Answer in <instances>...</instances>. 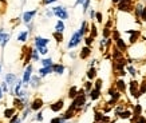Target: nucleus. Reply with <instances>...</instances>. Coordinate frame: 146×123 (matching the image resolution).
<instances>
[{"label": "nucleus", "mask_w": 146, "mask_h": 123, "mask_svg": "<svg viewBox=\"0 0 146 123\" xmlns=\"http://www.w3.org/2000/svg\"><path fill=\"white\" fill-rule=\"evenodd\" d=\"M8 40H9V34H5L4 38H3V40L0 42V44H1V48H4L5 46H7V43H8Z\"/></svg>", "instance_id": "28"}, {"label": "nucleus", "mask_w": 146, "mask_h": 123, "mask_svg": "<svg viewBox=\"0 0 146 123\" xmlns=\"http://www.w3.org/2000/svg\"><path fill=\"white\" fill-rule=\"evenodd\" d=\"M94 88H97V90H99L101 91V88H102V79H98L95 83H94Z\"/></svg>", "instance_id": "33"}, {"label": "nucleus", "mask_w": 146, "mask_h": 123, "mask_svg": "<svg viewBox=\"0 0 146 123\" xmlns=\"http://www.w3.org/2000/svg\"><path fill=\"white\" fill-rule=\"evenodd\" d=\"M38 13V9H32V11H26V12L23 13V23H26V24H30V23L34 20L35 18V15Z\"/></svg>", "instance_id": "6"}, {"label": "nucleus", "mask_w": 146, "mask_h": 123, "mask_svg": "<svg viewBox=\"0 0 146 123\" xmlns=\"http://www.w3.org/2000/svg\"><path fill=\"white\" fill-rule=\"evenodd\" d=\"M67 120H64L63 119V116H55V118L51 119V122L50 123H66Z\"/></svg>", "instance_id": "26"}, {"label": "nucleus", "mask_w": 146, "mask_h": 123, "mask_svg": "<svg viewBox=\"0 0 146 123\" xmlns=\"http://www.w3.org/2000/svg\"><path fill=\"white\" fill-rule=\"evenodd\" d=\"M64 71H66V67L63 66V64H60V63H58V64H52V72H55V74L62 75Z\"/></svg>", "instance_id": "11"}, {"label": "nucleus", "mask_w": 146, "mask_h": 123, "mask_svg": "<svg viewBox=\"0 0 146 123\" xmlns=\"http://www.w3.org/2000/svg\"><path fill=\"white\" fill-rule=\"evenodd\" d=\"M4 35H5L4 30H3V28H0V42L3 40V38H4Z\"/></svg>", "instance_id": "42"}, {"label": "nucleus", "mask_w": 146, "mask_h": 123, "mask_svg": "<svg viewBox=\"0 0 146 123\" xmlns=\"http://www.w3.org/2000/svg\"><path fill=\"white\" fill-rule=\"evenodd\" d=\"M0 87H1V91L4 92V94H8L9 88H8V86H7V83H5V82H1V84H0Z\"/></svg>", "instance_id": "31"}, {"label": "nucleus", "mask_w": 146, "mask_h": 123, "mask_svg": "<svg viewBox=\"0 0 146 123\" xmlns=\"http://www.w3.org/2000/svg\"><path fill=\"white\" fill-rule=\"evenodd\" d=\"M54 38H55V40L58 43H62L63 42V34H60V32H54Z\"/></svg>", "instance_id": "27"}, {"label": "nucleus", "mask_w": 146, "mask_h": 123, "mask_svg": "<svg viewBox=\"0 0 146 123\" xmlns=\"http://www.w3.org/2000/svg\"><path fill=\"white\" fill-rule=\"evenodd\" d=\"M95 19H97L98 23H102V13L101 12H97V13H95Z\"/></svg>", "instance_id": "37"}, {"label": "nucleus", "mask_w": 146, "mask_h": 123, "mask_svg": "<svg viewBox=\"0 0 146 123\" xmlns=\"http://www.w3.org/2000/svg\"><path fill=\"white\" fill-rule=\"evenodd\" d=\"M90 18H91V19H94V18H95V12H94L93 9L90 11Z\"/></svg>", "instance_id": "48"}, {"label": "nucleus", "mask_w": 146, "mask_h": 123, "mask_svg": "<svg viewBox=\"0 0 146 123\" xmlns=\"http://www.w3.org/2000/svg\"><path fill=\"white\" fill-rule=\"evenodd\" d=\"M91 38H95V36H97V28H95V26H93L91 27Z\"/></svg>", "instance_id": "38"}, {"label": "nucleus", "mask_w": 146, "mask_h": 123, "mask_svg": "<svg viewBox=\"0 0 146 123\" xmlns=\"http://www.w3.org/2000/svg\"><path fill=\"white\" fill-rule=\"evenodd\" d=\"M63 107H64V101H63V99H59V101L54 102L52 104H50V110L52 111V112H59Z\"/></svg>", "instance_id": "8"}, {"label": "nucleus", "mask_w": 146, "mask_h": 123, "mask_svg": "<svg viewBox=\"0 0 146 123\" xmlns=\"http://www.w3.org/2000/svg\"><path fill=\"white\" fill-rule=\"evenodd\" d=\"M22 87H23L22 79H18V80H16V83H15V86H13V95H16V94L22 90Z\"/></svg>", "instance_id": "18"}, {"label": "nucleus", "mask_w": 146, "mask_h": 123, "mask_svg": "<svg viewBox=\"0 0 146 123\" xmlns=\"http://www.w3.org/2000/svg\"><path fill=\"white\" fill-rule=\"evenodd\" d=\"M109 34H110V31H109V28H105V30H103V36H105V38H107V36H109Z\"/></svg>", "instance_id": "44"}, {"label": "nucleus", "mask_w": 146, "mask_h": 123, "mask_svg": "<svg viewBox=\"0 0 146 123\" xmlns=\"http://www.w3.org/2000/svg\"><path fill=\"white\" fill-rule=\"evenodd\" d=\"M9 123H23V120L20 119V116H19L18 114H15L12 118L9 119Z\"/></svg>", "instance_id": "24"}, {"label": "nucleus", "mask_w": 146, "mask_h": 123, "mask_svg": "<svg viewBox=\"0 0 146 123\" xmlns=\"http://www.w3.org/2000/svg\"><path fill=\"white\" fill-rule=\"evenodd\" d=\"M93 39H94V38H91V36H87V38L84 39V42H86V46H87V47H90V46L93 44Z\"/></svg>", "instance_id": "35"}, {"label": "nucleus", "mask_w": 146, "mask_h": 123, "mask_svg": "<svg viewBox=\"0 0 146 123\" xmlns=\"http://www.w3.org/2000/svg\"><path fill=\"white\" fill-rule=\"evenodd\" d=\"M79 32L82 36H84L87 32H89V24H87V22H82V26H80V28H79Z\"/></svg>", "instance_id": "16"}, {"label": "nucleus", "mask_w": 146, "mask_h": 123, "mask_svg": "<svg viewBox=\"0 0 146 123\" xmlns=\"http://www.w3.org/2000/svg\"><path fill=\"white\" fill-rule=\"evenodd\" d=\"M34 43H35V47H47L50 43V39L47 38H42V36H35V39H34Z\"/></svg>", "instance_id": "7"}, {"label": "nucleus", "mask_w": 146, "mask_h": 123, "mask_svg": "<svg viewBox=\"0 0 146 123\" xmlns=\"http://www.w3.org/2000/svg\"><path fill=\"white\" fill-rule=\"evenodd\" d=\"M95 120H102V114L101 112H95Z\"/></svg>", "instance_id": "43"}, {"label": "nucleus", "mask_w": 146, "mask_h": 123, "mask_svg": "<svg viewBox=\"0 0 146 123\" xmlns=\"http://www.w3.org/2000/svg\"><path fill=\"white\" fill-rule=\"evenodd\" d=\"M119 9L129 11V0H123V3H121V4H119Z\"/></svg>", "instance_id": "29"}, {"label": "nucleus", "mask_w": 146, "mask_h": 123, "mask_svg": "<svg viewBox=\"0 0 146 123\" xmlns=\"http://www.w3.org/2000/svg\"><path fill=\"white\" fill-rule=\"evenodd\" d=\"M28 35H30L28 31H20L19 35H18V42H20V43H26L27 39H28Z\"/></svg>", "instance_id": "12"}, {"label": "nucleus", "mask_w": 146, "mask_h": 123, "mask_svg": "<svg viewBox=\"0 0 146 123\" xmlns=\"http://www.w3.org/2000/svg\"><path fill=\"white\" fill-rule=\"evenodd\" d=\"M142 19H143V20H146V7L143 8V12H142Z\"/></svg>", "instance_id": "47"}, {"label": "nucleus", "mask_w": 146, "mask_h": 123, "mask_svg": "<svg viewBox=\"0 0 146 123\" xmlns=\"http://www.w3.org/2000/svg\"><path fill=\"white\" fill-rule=\"evenodd\" d=\"M121 116H122V118H129V116H130V112H129V111H126V112H123Z\"/></svg>", "instance_id": "45"}, {"label": "nucleus", "mask_w": 146, "mask_h": 123, "mask_svg": "<svg viewBox=\"0 0 146 123\" xmlns=\"http://www.w3.org/2000/svg\"><path fill=\"white\" fill-rule=\"evenodd\" d=\"M32 71H34L32 64H27L26 68H24V72H23V78H22L23 84H28V82H30V79H31V76H32Z\"/></svg>", "instance_id": "4"}, {"label": "nucleus", "mask_w": 146, "mask_h": 123, "mask_svg": "<svg viewBox=\"0 0 146 123\" xmlns=\"http://www.w3.org/2000/svg\"><path fill=\"white\" fill-rule=\"evenodd\" d=\"M43 106H44L43 99H42V98H35V99L31 102L30 108H31V111H39V110H42V107H43Z\"/></svg>", "instance_id": "5"}, {"label": "nucleus", "mask_w": 146, "mask_h": 123, "mask_svg": "<svg viewBox=\"0 0 146 123\" xmlns=\"http://www.w3.org/2000/svg\"><path fill=\"white\" fill-rule=\"evenodd\" d=\"M39 76L40 78H44V76H47V75H50L51 72H52V66H48V67H42L39 71Z\"/></svg>", "instance_id": "10"}, {"label": "nucleus", "mask_w": 146, "mask_h": 123, "mask_svg": "<svg viewBox=\"0 0 146 123\" xmlns=\"http://www.w3.org/2000/svg\"><path fill=\"white\" fill-rule=\"evenodd\" d=\"M130 72H131V74H135V70H134V68H131V67H130Z\"/></svg>", "instance_id": "51"}, {"label": "nucleus", "mask_w": 146, "mask_h": 123, "mask_svg": "<svg viewBox=\"0 0 146 123\" xmlns=\"http://www.w3.org/2000/svg\"><path fill=\"white\" fill-rule=\"evenodd\" d=\"M55 1H56V0H43V4H52V3H55Z\"/></svg>", "instance_id": "41"}, {"label": "nucleus", "mask_w": 146, "mask_h": 123, "mask_svg": "<svg viewBox=\"0 0 146 123\" xmlns=\"http://www.w3.org/2000/svg\"><path fill=\"white\" fill-rule=\"evenodd\" d=\"M46 16H47V18H51V16H54L52 11H51V9H46Z\"/></svg>", "instance_id": "39"}, {"label": "nucleus", "mask_w": 146, "mask_h": 123, "mask_svg": "<svg viewBox=\"0 0 146 123\" xmlns=\"http://www.w3.org/2000/svg\"><path fill=\"white\" fill-rule=\"evenodd\" d=\"M64 30H66V26H64L63 20H58V22L55 23V32H60V34H63V31Z\"/></svg>", "instance_id": "14"}, {"label": "nucleus", "mask_w": 146, "mask_h": 123, "mask_svg": "<svg viewBox=\"0 0 146 123\" xmlns=\"http://www.w3.org/2000/svg\"><path fill=\"white\" fill-rule=\"evenodd\" d=\"M89 95H90V98H91V101H97L98 98H99V95H101V91L97 90V88H93V90L89 92Z\"/></svg>", "instance_id": "17"}, {"label": "nucleus", "mask_w": 146, "mask_h": 123, "mask_svg": "<svg viewBox=\"0 0 146 123\" xmlns=\"http://www.w3.org/2000/svg\"><path fill=\"white\" fill-rule=\"evenodd\" d=\"M90 54H91V50H90V47H83L82 48V51H80V54H79V58L80 59H87V58L90 56Z\"/></svg>", "instance_id": "13"}, {"label": "nucleus", "mask_w": 146, "mask_h": 123, "mask_svg": "<svg viewBox=\"0 0 146 123\" xmlns=\"http://www.w3.org/2000/svg\"><path fill=\"white\" fill-rule=\"evenodd\" d=\"M89 7H90V0H84V3H83V12L84 13L87 12Z\"/></svg>", "instance_id": "34"}, {"label": "nucleus", "mask_w": 146, "mask_h": 123, "mask_svg": "<svg viewBox=\"0 0 146 123\" xmlns=\"http://www.w3.org/2000/svg\"><path fill=\"white\" fill-rule=\"evenodd\" d=\"M15 114H16V108H15V107L5 108V110H4V118H7V119H11Z\"/></svg>", "instance_id": "15"}, {"label": "nucleus", "mask_w": 146, "mask_h": 123, "mask_svg": "<svg viewBox=\"0 0 146 123\" xmlns=\"http://www.w3.org/2000/svg\"><path fill=\"white\" fill-rule=\"evenodd\" d=\"M34 120H36V122H43V112H38L36 116L34 118Z\"/></svg>", "instance_id": "32"}, {"label": "nucleus", "mask_w": 146, "mask_h": 123, "mask_svg": "<svg viewBox=\"0 0 146 123\" xmlns=\"http://www.w3.org/2000/svg\"><path fill=\"white\" fill-rule=\"evenodd\" d=\"M118 87H119V90H125V83L122 80H118Z\"/></svg>", "instance_id": "40"}, {"label": "nucleus", "mask_w": 146, "mask_h": 123, "mask_svg": "<svg viewBox=\"0 0 146 123\" xmlns=\"http://www.w3.org/2000/svg\"><path fill=\"white\" fill-rule=\"evenodd\" d=\"M87 78H89L90 80H93L94 78H95V76H97V70H95V68H94V67H90L89 68V71H87Z\"/></svg>", "instance_id": "20"}, {"label": "nucleus", "mask_w": 146, "mask_h": 123, "mask_svg": "<svg viewBox=\"0 0 146 123\" xmlns=\"http://www.w3.org/2000/svg\"><path fill=\"white\" fill-rule=\"evenodd\" d=\"M51 11H52L54 16H56L59 20H66V19H68V12H67V9L64 8L63 5H55V7L51 8Z\"/></svg>", "instance_id": "1"}, {"label": "nucleus", "mask_w": 146, "mask_h": 123, "mask_svg": "<svg viewBox=\"0 0 146 123\" xmlns=\"http://www.w3.org/2000/svg\"><path fill=\"white\" fill-rule=\"evenodd\" d=\"M83 3H84V0H76L75 4H74V5L76 7V5H79V4H83Z\"/></svg>", "instance_id": "46"}, {"label": "nucleus", "mask_w": 146, "mask_h": 123, "mask_svg": "<svg viewBox=\"0 0 146 123\" xmlns=\"http://www.w3.org/2000/svg\"><path fill=\"white\" fill-rule=\"evenodd\" d=\"M30 112H31V108H30V107H26V108H23V112H22V116H20V119H22V120L27 119V116L30 115Z\"/></svg>", "instance_id": "22"}, {"label": "nucleus", "mask_w": 146, "mask_h": 123, "mask_svg": "<svg viewBox=\"0 0 146 123\" xmlns=\"http://www.w3.org/2000/svg\"><path fill=\"white\" fill-rule=\"evenodd\" d=\"M31 59L34 62H39V52H38V50H31Z\"/></svg>", "instance_id": "23"}, {"label": "nucleus", "mask_w": 146, "mask_h": 123, "mask_svg": "<svg viewBox=\"0 0 146 123\" xmlns=\"http://www.w3.org/2000/svg\"><path fill=\"white\" fill-rule=\"evenodd\" d=\"M52 64H54V62L51 58H46V59L42 60V66L43 67H48V66H52Z\"/></svg>", "instance_id": "21"}, {"label": "nucleus", "mask_w": 146, "mask_h": 123, "mask_svg": "<svg viewBox=\"0 0 146 123\" xmlns=\"http://www.w3.org/2000/svg\"><path fill=\"white\" fill-rule=\"evenodd\" d=\"M0 74H1V64H0Z\"/></svg>", "instance_id": "52"}, {"label": "nucleus", "mask_w": 146, "mask_h": 123, "mask_svg": "<svg viewBox=\"0 0 146 123\" xmlns=\"http://www.w3.org/2000/svg\"><path fill=\"white\" fill-rule=\"evenodd\" d=\"M117 43H118V46H119V48H121V50H125V48H126V44H125L121 39L117 40Z\"/></svg>", "instance_id": "36"}, {"label": "nucleus", "mask_w": 146, "mask_h": 123, "mask_svg": "<svg viewBox=\"0 0 146 123\" xmlns=\"http://www.w3.org/2000/svg\"><path fill=\"white\" fill-rule=\"evenodd\" d=\"M76 95H78V87H76V86L70 87V90H68V98H70V99H74Z\"/></svg>", "instance_id": "19"}, {"label": "nucleus", "mask_w": 146, "mask_h": 123, "mask_svg": "<svg viewBox=\"0 0 146 123\" xmlns=\"http://www.w3.org/2000/svg\"><path fill=\"white\" fill-rule=\"evenodd\" d=\"M83 90H84V92H86V94H89V92L93 90V83H91V82H86V83H84Z\"/></svg>", "instance_id": "25"}, {"label": "nucleus", "mask_w": 146, "mask_h": 123, "mask_svg": "<svg viewBox=\"0 0 146 123\" xmlns=\"http://www.w3.org/2000/svg\"><path fill=\"white\" fill-rule=\"evenodd\" d=\"M3 97H4V92L1 91V87H0V101L3 99Z\"/></svg>", "instance_id": "49"}, {"label": "nucleus", "mask_w": 146, "mask_h": 123, "mask_svg": "<svg viewBox=\"0 0 146 123\" xmlns=\"http://www.w3.org/2000/svg\"><path fill=\"white\" fill-rule=\"evenodd\" d=\"M138 123H146L145 118H139V119H138Z\"/></svg>", "instance_id": "50"}, {"label": "nucleus", "mask_w": 146, "mask_h": 123, "mask_svg": "<svg viewBox=\"0 0 146 123\" xmlns=\"http://www.w3.org/2000/svg\"><path fill=\"white\" fill-rule=\"evenodd\" d=\"M16 80H18L16 74H13V72H8V74H5L4 82L7 83V86H8V88H9L8 94H11V95H13V86H15V83H16Z\"/></svg>", "instance_id": "2"}, {"label": "nucleus", "mask_w": 146, "mask_h": 123, "mask_svg": "<svg viewBox=\"0 0 146 123\" xmlns=\"http://www.w3.org/2000/svg\"><path fill=\"white\" fill-rule=\"evenodd\" d=\"M28 83L31 84L32 88H38L40 84H42V78H40L39 75H32L31 79H30V82H28Z\"/></svg>", "instance_id": "9"}, {"label": "nucleus", "mask_w": 146, "mask_h": 123, "mask_svg": "<svg viewBox=\"0 0 146 123\" xmlns=\"http://www.w3.org/2000/svg\"><path fill=\"white\" fill-rule=\"evenodd\" d=\"M38 52L40 54V55H46V54H48V48L47 47H38Z\"/></svg>", "instance_id": "30"}, {"label": "nucleus", "mask_w": 146, "mask_h": 123, "mask_svg": "<svg viewBox=\"0 0 146 123\" xmlns=\"http://www.w3.org/2000/svg\"><path fill=\"white\" fill-rule=\"evenodd\" d=\"M82 38H83V36L80 35L78 31H76V32H74V34H72V36H71L70 42L67 43V48L71 50V48H75L76 46H79V43H80V40H82Z\"/></svg>", "instance_id": "3"}]
</instances>
